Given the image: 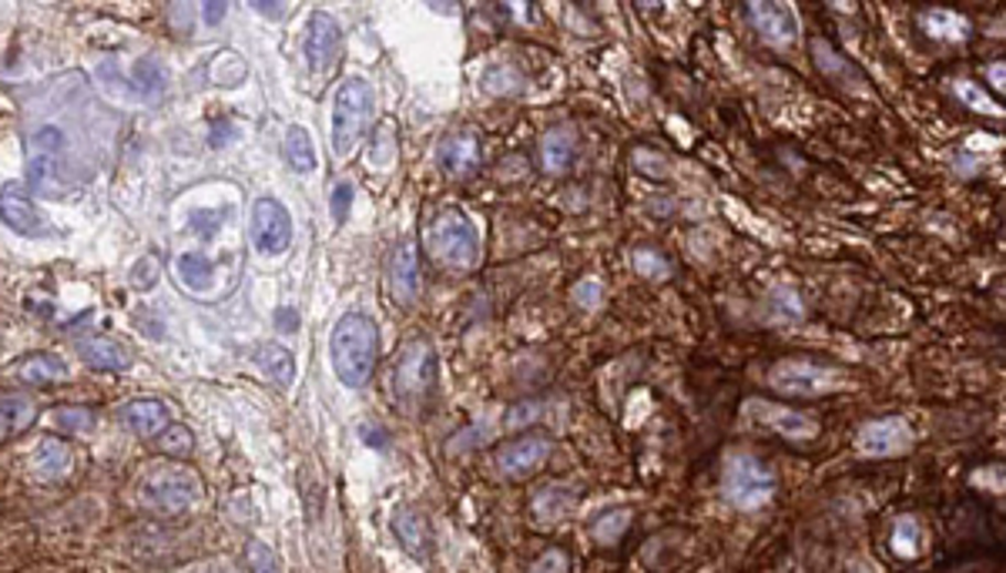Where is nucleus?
<instances>
[{
    "label": "nucleus",
    "instance_id": "nucleus-31",
    "mask_svg": "<svg viewBox=\"0 0 1006 573\" xmlns=\"http://www.w3.org/2000/svg\"><path fill=\"white\" fill-rule=\"evenodd\" d=\"M480 85L490 95H517V91H524V77L511 64H493L490 71H483Z\"/></svg>",
    "mask_w": 1006,
    "mask_h": 573
},
{
    "label": "nucleus",
    "instance_id": "nucleus-14",
    "mask_svg": "<svg viewBox=\"0 0 1006 573\" xmlns=\"http://www.w3.org/2000/svg\"><path fill=\"white\" fill-rule=\"evenodd\" d=\"M550 440L547 436H521L514 443H507L496 453L500 473L511 479H527L531 473H537L547 460H550Z\"/></svg>",
    "mask_w": 1006,
    "mask_h": 573
},
{
    "label": "nucleus",
    "instance_id": "nucleus-40",
    "mask_svg": "<svg viewBox=\"0 0 1006 573\" xmlns=\"http://www.w3.org/2000/svg\"><path fill=\"white\" fill-rule=\"evenodd\" d=\"M601 295H604V289H601V282H595V279H584V282H577V285H574V302H577V305H584V309L598 305V302H601Z\"/></svg>",
    "mask_w": 1006,
    "mask_h": 573
},
{
    "label": "nucleus",
    "instance_id": "nucleus-9",
    "mask_svg": "<svg viewBox=\"0 0 1006 573\" xmlns=\"http://www.w3.org/2000/svg\"><path fill=\"white\" fill-rule=\"evenodd\" d=\"M745 417H748L751 423L766 426L769 433H779V436L795 440V443H805V440H815V436H818V420L799 413V409L769 402V399H748V402H745Z\"/></svg>",
    "mask_w": 1006,
    "mask_h": 573
},
{
    "label": "nucleus",
    "instance_id": "nucleus-30",
    "mask_svg": "<svg viewBox=\"0 0 1006 573\" xmlns=\"http://www.w3.org/2000/svg\"><path fill=\"white\" fill-rule=\"evenodd\" d=\"M393 530H396V537L403 540V547H406L413 556H424V550H427V530H424V520H419L416 513H409V510H399V513H396V520H393Z\"/></svg>",
    "mask_w": 1006,
    "mask_h": 573
},
{
    "label": "nucleus",
    "instance_id": "nucleus-4",
    "mask_svg": "<svg viewBox=\"0 0 1006 573\" xmlns=\"http://www.w3.org/2000/svg\"><path fill=\"white\" fill-rule=\"evenodd\" d=\"M202 497V483L189 466H158L138 479V500L151 513L179 517L195 507Z\"/></svg>",
    "mask_w": 1006,
    "mask_h": 573
},
{
    "label": "nucleus",
    "instance_id": "nucleus-41",
    "mask_svg": "<svg viewBox=\"0 0 1006 573\" xmlns=\"http://www.w3.org/2000/svg\"><path fill=\"white\" fill-rule=\"evenodd\" d=\"M531 573H567V556H564L560 550H547V553L534 563Z\"/></svg>",
    "mask_w": 1006,
    "mask_h": 573
},
{
    "label": "nucleus",
    "instance_id": "nucleus-15",
    "mask_svg": "<svg viewBox=\"0 0 1006 573\" xmlns=\"http://www.w3.org/2000/svg\"><path fill=\"white\" fill-rule=\"evenodd\" d=\"M745 11H748V24L769 44H792L799 37V18L789 4L759 0V4H748Z\"/></svg>",
    "mask_w": 1006,
    "mask_h": 573
},
{
    "label": "nucleus",
    "instance_id": "nucleus-17",
    "mask_svg": "<svg viewBox=\"0 0 1006 573\" xmlns=\"http://www.w3.org/2000/svg\"><path fill=\"white\" fill-rule=\"evenodd\" d=\"M440 169L447 175H470L480 158H483V144L473 131H457V134H447L443 144H440Z\"/></svg>",
    "mask_w": 1006,
    "mask_h": 573
},
{
    "label": "nucleus",
    "instance_id": "nucleus-35",
    "mask_svg": "<svg viewBox=\"0 0 1006 573\" xmlns=\"http://www.w3.org/2000/svg\"><path fill=\"white\" fill-rule=\"evenodd\" d=\"M158 446H161V453H168V456H189V453L195 450V436H192L189 426H164V430L158 433Z\"/></svg>",
    "mask_w": 1006,
    "mask_h": 573
},
{
    "label": "nucleus",
    "instance_id": "nucleus-20",
    "mask_svg": "<svg viewBox=\"0 0 1006 573\" xmlns=\"http://www.w3.org/2000/svg\"><path fill=\"white\" fill-rule=\"evenodd\" d=\"M77 353H81V359L88 363L92 369H105V372H118V369H128V366H131V353H128L118 339H108V336L81 339V343H77Z\"/></svg>",
    "mask_w": 1006,
    "mask_h": 573
},
{
    "label": "nucleus",
    "instance_id": "nucleus-45",
    "mask_svg": "<svg viewBox=\"0 0 1006 573\" xmlns=\"http://www.w3.org/2000/svg\"><path fill=\"white\" fill-rule=\"evenodd\" d=\"M256 11H259L263 18H282L286 8H282V4H272V8H269V4H256Z\"/></svg>",
    "mask_w": 1006,
    "mask_h": 573
},
{
    "label": "nucleus",
    "instance_id": "nucleus-7",
    "mask_svg": "<svg viewBox=\"0 0 1006 573\" xmlns=\"http://www.w3.org/2000/svg\"><path fill=\"white\" fill-rule=\"evenodd\" d=\"M252 245L256 252L266 259H279L289 252L292 245V218L286 212V205L272 195L259 198L252 205Z\"/></svg>",
    "mask_w": 1006,
    "mask_h": 573
},
{
    "label": "nucleus",
    "instance_id": "nucleus-29",
    "mask_svg": "<svg viewBox=\"0 0 1006 573\" xmlns=\"http://www.w3.org/2000/svg\"><path fill=\"white\" fill-rule=\"evenodd\" d=\"M175 272H179L182 285H189V289H195V292L208 289L212 279H215L212 262H208L205 256H199V252H182V256L175 259Z\"/></svg>",
    "mask_w": 1006,
    "mask_h": 573
},
{
    "label": "nucleus",
    "instance_id": "nucleus-25",
    "mask_svg": "<svg viewBox=\"0 0 1006 573\" xmlns=\"http://www.w3.org/2000/svg\"><path fill=\"white\" fill-rule=\"evenodd\" d=\"M256 363H259V369L269 376V382H276L279 389H289V386H292V379H296V359H292V353H289L286 346H279V343L259 346Z\"/></svg>",
    "mask_w": 1006,
    "mask_h": 573
},
{
    "label": "nucleus",
    "instance_id": "nucleus-2",
    "mask_svg": "<svg viewBox=\"0 0 1006 573\" xmlns=\"http://www.w3.org/2000/svg\"><path fill=\"white\" fill-rule=\"evenodd\" d=\"M376 118V95L366 77H346L332 101V151L346 158Z\"/></svg>",
    "mask_w": 1006,
    "mask_h": 573
},
{
    "label": "nucleus",
    "instance_id": "nucleus-34",
    "mask_svg": "<svg viewBox=\"0 0 1006 573\" xmlns=\"http://www.w3.org/2000/svg\"><path fill=\"white\" fill-rule=\"evenodd\" d=\"M628 523H631V510H608V513L591 527V537H595L598 543L611 547V543H618V537L628 530Z\"/></svg>",
    "mask_w": 1006,
    "mask_h": 573
},
{
    "label": "nucleus",
    "instance_id": "nucleus-11",
    "mask_svg": "<svg viewBox=\"0 0 1006 573\" xmlns=\"http://www.w3.org/2000/svg\"><path fill=\"white\" fill-rule=\"evenodd\" d=\"M343 54V28L335 24L332 14L315 11L309 18V31H306V61L315 74H325Z\"/></svg>",
    "mask_w": 1006,
    "mask_h": 573
},
{
    "label": "nucleus",
    "instance_id": "nucleus-5",
    "mask_svg": "<svg viewBox=\"0 0 1006 573\" xmlns=\"http://www.w3.org/2000/svg\"><path fill=\"white\" fill-rule=\"evenodd\" d=\"M769 386L779 389L782 396L812 399V396H825V392H835V389H849L853 376L846 369L822 366V363H812V359H779L769 369Z\"/></svg>",
    "mask_w": 1006,
    "mask_h": 573
},
{
    "label": "nucleus",
    "instance_id": "nucleus-8",
    "mask_svg": "<svg viewBox=\"0 0 1006 573\" xmlns=\"http://www.w3.org/2000/svg\"><path fill=\"white\" fill-rule=\"evenodd\" d=\"M64 134L57 128H38L28 141V185L38 195H51L61 179Z\"/></svg>",
    "mask_w": 1006,
    "mask_h": 573
},
{
    "label": "nucleus",
    "instance_id": "nucleus-33",
    "mask_svg": "<svg viewBox=\"0 0 1006 573\" xmlns=\"http://www.w3.org/2000/svg\"><path fill=\"white\" fill-rule=\"evenodd\" d=\"M889 547H892L902 560H912V556L919 553V523H916L912 517H899L896 527H892Z\"/></svg>",
    "mask_w": 1006,
    "mask_h": 573
},
{
    "label": "nucleus",
    "instance_id": "nucleus-27",
    "mask_svg": "<svg viewBox=\"0 0 1006 573\" xmlns=\"http://www.w3.org/2000/svg\"><path fill=\"white\" fill-rule=\"evenodd\" d=\"M282 151H286V161H289V165H292L299 175L315 172V148H312V138H309V131H306L302 125H292V128L286 131Z\"/></svg>",
    "mask_w": 1006,
    "mask_h": 573
},
{
    "label": "nucleus",
    "instance_id": "nucleus-28",
    "mask_svg": "<svg viewBox=\"0 0 1006 573\" xmlns=\"http://www.w3.org/2000/svg\"><path fill=\"white\" fill-rule=\"evenodd\" d=\"M574 504H577V497L570 494V489H564V486H544L541 494L534 497V513H537L544 523H554V520H560L564 513H570Z\"/></svg>",
    "mask_w": 1006,
    "mask_h": 573
},
{
    "label": "nucleus",
    "instance_id": "nucleus-36",
    "mask_svg": "<svg viewBox=\"0 0 1006 573\" xmlns=\"http://www.w3.org/2000/svg\"><path fill=\"white\" fill-rule=\"evenodd\" d=\"M245 563H248L252 573H282V563H279L276 550L266 547V543H259V540H248V547H245Z\"/></svg>",
    "mask_w": 1006,
    "mask_h": 573
},
{
    "label": "nucleus",
    "instance_id": "nucleus-26",
    "mask_svg": "<svg viewBox=\"0 0 1006 573\" xmlns=\"http://www.w3.org/2000/svg\"><path fill=\"white\" fill-rule=\"evenodd\" d=\"M67 363L61 356H51V353H38V356H28L21 366H18V379L28 382V386H47V382H57V379H67Z\"/></svg>",
    "mask_w": 1006,
    "mask_h": 573
},
{
    "label": "nucleus",
    "instance_id": "nucleus-13",
    "mask_svg": "<svg viewBox=\"0 0 1006 573\" xmlns=\"http://www.w3.org/2000/svg\"><path fill=\"white\" fill-rule=\"evenodd\" d=\"M0 221H4L11 231L24 235V238H41L47 231L44 215L38 212V205L28 198V192L18 182L0 188Z\"/></svg>",
    "mask_w": 1006,
    "mask_h": 573
},
{
    "label": "nucleus",
    "instance_id": "nucleus-42",
    "mask_svg": "<svg viewBox=\"0 0 1006 573\" xmlns=\"http://www.w3.org/2000/svg\"><path fill=\"white\" fill-rule=\"evenodd\" d=\"M131 282H135L138 289H151V285H154V259H141V262L135 266V272H131Z\"/></svg>",
    "mask_w": 1006,
    "mask_h": 573
},
{
    "label": "nucleus",
    "instance_id": "nucleus-18",
    "mask_svg": "<svg viewBox=\"0 0 1006 573\" xmlns=\"http://www.w3.org/2000/svg\"><path fill=\"white\" fill-rule=\"evenodd\" d=\"M389 292L403 305L413 302L416 292H419V262H416L413 241H403L399 249L393 252V262H389Z\"/></svg>",
    "mask_w": 1006,
    "mask_h": 573
},
{
    "label": "nucleus",
    "instance_id": "nucleus-24",
    "mask_svg": "<svg viewBox=\"0 0 1006 573\" xmlns=\"http://www.w3.org/2000/svg\"><path fill=\"white\" fill-rule=\"evenodd\" d=\"M71 463H74L71 446H67L64 440H54V436L44 440V443L34 450V456H31L34 473L44 476V479H61V476H67V473H71Z\"/></svg>",
    "mask_w": 1006,
    "mask_h": 573
},
{
    "label": "nucleus",
    "instance_id": "nucleus-32",
    "mask_svg": "<svg viewBox=\"0 0 1006 573\" xmlns=\"http://www.w3.org/2000/svg\"><path fill=\"white\" fill-rule=\"evenodd\" d=\"M54 426L61 433H71V436L92 433L95 430V413L92 409H81V406H64V409H54Z\"/></svg>",
    "mask_w": 1006,
    "mask_h": 573
},
{
    "label": "nucleus",
    "instance_id": "nucleus-23",
    "mask_svg": "<svg viewBox=\"0 0 1006 573\" xmlns=\"http://www.w3.org/2000/svg\"><path fill=\"white\" fill-rule=\"evenodd\" d=\"M574 151H577L574 131L570 128H550L544 134V141H541V165H544V172L560 175L564 169H570Z\"/></svg>",
    "mask_w": 1006,
    "mask_h": 573
},
{
    "label": "nucleus",
    "instance_id": "nucleus-19",
    "mask_svg": "<svg viewBox=\"0 0 1006 573\" xmlns=\"http://www.w3.org/2000/svg\"><path fill=\"white\" fill-rule=\"evenodd\" d=\"M121 423L135 433V436H158L168 426V409L161 399H131L121 409Z\"/></svg>",
    "mask_w": 1006,
    "mask_h": 573
},
{
    "label": "nucleus",
    "instance_id": "nucleus-22",
    "mask_svg": "<svg viewBox=\"0 0 1006 573\" xmlns=\"http://www.w3.org/2000/svg\"><path fill=\"white\" fill-rule=\"evenodd\" d=\"M919 24H922V31H927L933 41H950V44H960V41H970V34H973V24L963 18V14H956V11H922L919 14Z\"/></svg>",
    "mask_w": 1006,
    "mask_h": 573
},
{
    "label": "nucleus",
    "instance_id": "nucleus-16",
    "mask_svg": "<svg viewBox=\"0 0 1006 573\" xmlns=\"http://www.w3.org/2000/svg\"><path fill=\"white\" fill-rule=\"evenodd\" d=\"M812 57H815L818 71L832 80V85L843 88L846 95H866L869 91V80L863 77V71L853 61H846L832 44H825L822 37L812 41Z\"/></svg>",
    "mask_w": 1006,
    "mask_h": 573
},
{
    "label": "nucleus",
    "instance_id": "nucleus-44",
    "mask_svg": "<svg viewBox=\"0 0 1006 573\" xmlns=\"http://www.w3.org/2000/svg\"><path fill=\"white\" fill-rule=\"evenodd\" d=\"M276 322L282 325V329H289V325H292V329H296V325H299V318H296V315H292L289 309H282V312L276 315Z\"/></svg>",
    "mask_w": 1006,
    "mask_h": 573
},
{
    "label": "nucleus",
    "instance_id": "nucleus-46",
    "mask_svg": "<svg viewBox=\"0 0 1006 573\" xmlns=\"http://www.w3.org/2000/svg\"><path fill=\"white\" fill-rule=\"evenodd\" d=\"M989 80H996V91H1003V64L989 67Z\"/></svg>",
    "mask_w": 1006,
    "mask_h": 573
},
{
    "label": "nucleus",
    "instance_id": "nucleus-43",
    "mask_svg": "<svg viewBox=\"0 0 1006 573\" xmlns=\"http://www.w3.org/2000/svg\"><path fill=\"white\" fill-rule=\"evenodd\" d=\"M202 11H205V24H208V28H215V24H222V21H225L228 4H205Z\"/></svg>",
    "mask_w": 1006,
    "mask_h": 573
},
{
    "label": "nucleus",
    "instance_id": "nucleus-37",
    "mask_svg": "<svg viewBox=\"0 0 1006 573\" xmlns=\"http://www.w3.org/2000/svg\"><path fill=\"white\" fill-rule=\"evenodd\" d=\"M634 272H638V275H644V279L661 282V279H667V275H671V262H667L664 256L651 252V249H641V252H634Z\"/></svg>",
    "mask_w": 1006,
    "mask_h": 573
},
{
    "label": "nucleus",
    "instance_id": "nucleus-10",
    "mask_svg": "<svg viewBox=\"0 0 1006 573\" xmlns=\"http://www.w3.org/2000/svg\"><path fill=\"white\" fill-rule=\"evenodd\" d=\"M437 382V353L430 343L416 339L403 349L396 366V389L403 399H424Z\"/></svg>",
    "mask_w": 1006,
    "mask_h": 573
},
{
    "label": "nucleus",
    "instance_id": "nucleus-39",
    "mask_svg": "<svg viewBox=\"0 0 1006 573\" xmlns=\"http://www.w3.org/2000/svg\"><path fill=\"white\" fill-rule=\"evenodd\" d=\"M329 208H332V218L335 221H346L350 218V208H353V185L350 182H340L332 188V202H329Z\"/></svg>",
    "mask_w": 1006,
    "mask_h": 573
},
{
    "label": "nucleus",
    "instance_id": "nucleus-3",
    "mask_svg": "<svg viewBox=\"0 0 1006 573\" xmlns=\"http://www.w3.org/2000/svg\"><path fill=\"white\" fill-rule=\"evenodd\" d=\"M721 494L738 510H762L775 500V473L751 453H728L721 469Z\"/></svg>",
    "mask_w": 1006,
    "mask_h": 573
},
{
    "label": "nucleus",
    "instance_id": "nucleus-38",
    "mask_svg": "<svg viewBox=\"0 0 1006 573\" xmlns=\"http://www.w3.org/2000/svg\"><path fill=\"white\" fill-rule=\"evenodd\" d=\"M956 95H960V101L963 105H970L973 111H983V115H1003L999 111V105H993V98H986L983 95V88H976L973 80H956Z\"/></svg>",
    "mask_w": 1006,
    "mask_h": 573
},
{
    "label": "nucleus",
    "instance_id": "nucleus-6",
    "mask_svg": "<svg viewBox=\"0 0 1006 573\" xmlns=\"http://www.w3.org/2000/svg\"><path fill=\"white\" fill-rule=\"evenodd\" d=\"M427 245L434 259H440L443 266H453V269H470L480 256V238H477V228L470 225V218L457 208L450 212H440L430 228H427Z\"/></svg>",
    "mask_w": 1006,
    "mask_h": 573
},
{
    "label": "nucleus",
    "instance_id": "nucleus-21",
    "mask_svg": "<svg viewBox=\"0 0 1006 573\" xmlns=\"http://www.w3.org/2000/svg\"><path fill=\"white\" fill-rule=\"evenodd\" d=\"M38 406L24 392H0V443L24 433L34 423Z\"/></svg>",
    "mask_w": 1006,
    "mask_h": 573
},
{
    "label": "nucleus",
    "instance_id": "nucleus-1",
    "mask_svg": "<svg viewBox=\"0 0 1006 573\" xmlns=\"http://www.w3.org/2000/svg\"><path fill=\"white\" fill-rule=\"evenodd\" d=\"M329 359H332L335 379L343 386H350V389L366 386L376 369V359H379V325L363 312H346L332 325Z\"/></svg>",
    "mask_w": 1006,
    "mask_h": 573
},
{
    "label": "nucleus",
    "instance_id": "nucleus-12",
    "mask_svg": "<svg viewBox=\"0 0 1006 573\" xmlns=\"http://www.w3.org/2000/svg\"><path fill=\"white\" fill-rule=\"evenodd\" d=\"M912 446V430L906 420L889 417V420H873L856 433V450L866 456H896Z\"/></svg>",
    "mask_w": 1006,
    "mask_h": 573
}]
</instances>
